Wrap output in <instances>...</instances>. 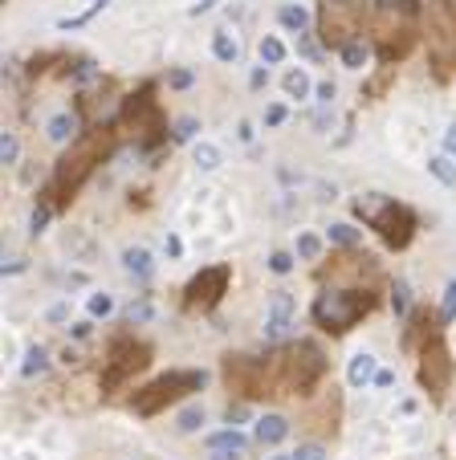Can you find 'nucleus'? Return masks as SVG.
<instances>
[{
  "instance_id": "38",
  "label": "nucleus",
  "mask_w": 456,
  "mask_h": 460,
  "mask_svg": "<svg viewBox=\"0 0 456 460\" xmlns=\"http://www.w3.org/2000/svg\"><path fill=\"white\" fill-rule=\"evenodd\" d=\"M269 269H273V273H290L293 257H290V253H273V257H269Z\"/></svg>"
},
{
  "instance_id": "45",
  "label": "nucleus",
  "mask_w": 456,
  "mask_h": 460,
  "mask_svg": "<svg viewBox=\"0 0 456 460\" xmlns=\"http://www.w3.org/2000/svg\"><path fill=\"white\" fill-rule=\"evenodd\" d=\"M192 131H195V122H192V118H183L179 131H176V139H192Z\"/></svg>"
},
{
  "instance_id": "23",
  "label": "nucleus",
  "mask_w": 456,
  "mask_h": 460,
  "mask_svg": "<svg viewBox=\"0 0 456 460\" xmlns=\"http://www.w3.org/2000/svg\"><path fill=\"white\" fill-rule=\"evenodd\" d=\"M285 94H290V98H306V94H309L306 69H290V74H285Z\"/></svg>"
},
{
  "instance_id": "17",
  "label": "nucleus",
  "mask_w": 456,
  "mask_h": 460,
  "mask_svg": "<svg viewBox=\"0 0 456 460\" xmlns=\"http://www.w3.org/2000/svg\"><path fill=\"white\" fill-rule=\"evenodd\" d=\"M293 326V297L285 289H277L269 301V322H265V338H285V330Z\"/></svg>"
},
{
  "instance_id": "19",
  "label": "nucleus",
  "mask_w": 456,
  "mask_h": 460,
  "mask_svg": "<svg viewBox=\"0 0 456 460\" xmlns=\"http://www.w3.org/2000/svg\"><path fill=\"white\" fill-rule=\"evenodd\" d=\"M375 355H367V350H358L355 359H350V367H346V379H350V387H367L375 379Z\"/></svg>"
},
{
  "instance_id": "4",
  "label": "nucleus",
  "mask_w": 456,
  "mask_h": 460,
  "mask_svg": "<svg viewBox=\"0 0 456 460\" xmlns=\"http://www.w3.org/2000/svg\"><path fill=\"white\" fill-rule=\"evenodd\" d=\"M375 301H379V294H375L371 285H350V289H322V294L314 297V326L326 330V334H350V330L367 318V314L375 310Z\"/></svg>"
},
{
  "instance_id": "16",
  "label": "nucleus",
  "mask_w": 456,
  "mask_h": 460,
  "mask_svg": "<svg viewBox=\"0 0 456 460\" xmlns=\"http://www.w3.org/2000/svg\"><path fill=\"white\" fill-rule=\"evenodd\" d=\"M436 330H444V326H436V314L428 310V306H416V310L407 314V330H404V350H420Z\"/></svg>"
},
{
  "instance_id": "25",
  "label": "nucleus",
  "mask_w": 456,
  "mask_h": 460,
  "mask_svg": "<svg viewBox=\"0 0 456 460\" xmlns=\"http://www.w3.org/2000/svg\"><path fill=\"white\" fill-rule=\"evenodd\" d=\"M195 163L204 167V171H216V167H220V151L212 147V143H195Z\"/></svg>"
},
{
  "instance_id": "29",
  "label": "nucleus",
  "mask_w": 456,
  "mask_h": 460,
  "mask_svg": "<svg viewBox=\"0 0 456 460\" xmlns=\"http://www.w3.org/2000/svg\"><path fill=\"white\" fill-rule=\"evenodd\" d=\"M45 367H49V355L37 346V350H29V355H25V367H21V371H25V379H33V375H41Z\"/></svg>"
},
{
  "instance_id": "22",
  "label": "nucleus",
  "mask_w": 456,
  "mask_h": 460,
  "mask_svg": "<svg viewBox=\"0 0 456 460\" xmlns=\"http://www.w3.org/2000/svg\"><path fill=\"white\" fill-rule=\"evenodd\" d=\"M277 21H281L285 29H293V33H302V29L309 25V13L302 8V4H281V8H277Z\"/></svg>"
},
{
  "instance_id": "31",
  "label": "nucleus",
  "mask_w": 456,
  "mask_h": 460,
  "mask_svg": "<svg viewBox=\"0 0 456 460\" xmlns=\"http://www.w3.org/2000/svg\"><path fill=\"white\" fill-rule=\"evenodd\" d=\"M342 62H346L350 69H363L367 66V45H363V41H350V45L342 50Z\"/></svg>"
},
{
  "instance_id": "8",
  "label": "nucleus",
  "mask_w": 456,
  "mask_h": 460,
  "mask_svg": "<svg viewBox=\"0 0 456 460\" xmlns=\"http://www.w3.org/2000/svg\"><path fill=\"white\" fill-rule=\"evenodd\" d=\"M200 387H204V371H167V375H159L155 383H147V387H139L130 395V408H135V415L151 420V415L167 411L171 403L188 399Z\"/></svg>"
},
{
  "instance_id": "26",
  "label": "nucleus",
  "mask_w": 456,
  "mask_h": 460,
  "mask_svg": "<svg viewBox=\"0 0 456 460\" xmlns=\"http://www.w3.org/2000/svg\"><path fill=\"white\" fill-rule=\"evenodd\" d=\"M330 241L342 248H355L358 245V229L355 224H330Z\"/></svg>"
},
{
  "instance_id": "1",
  "label": "nucleus",
  "mask_w": 456,
  "mask_h": 460,
  "mask_svg": "<svg viewBox=\"0 0 456 460\" xmlns=\"http://www.w3.org/2000/svg\"><path fill=\"white\" fill-rule=\"evenodd\" d=\"M114 147H118V139H114L110 127H90L81 139H74L69 151L53 163V176H49L45 192H41L45 196V208L62 212L65 204L81 192V183L98 171V163H106L114 155Z\"/></svg>"
},
{
  "instance_id": "20",
  "label": "nucleus",
  "mask_w": 456,
  "mask_h": 460,
  "mask_svg": "<svg viewBox=\"0 0 456 460\" xmlns=\"http://www.w3.org/2000/svg\"><path fill=\"white\" fill-rule=\"evenodd\" d=\"M208 448H212V452H244V448H249V440H244L236 427H228V432H212Z\"/></svg>"
},
{
  "instance_id": "42",
  "label": "nucleus",
  "mask_w": 456,
  "mask_h": 460,
  "mask_svg": "<svg viewBox=\"0 0 456 460\" xmlns=\"http://www.w3.org/2000/svg\"><path fill=\"white\" fill-rule=\"evenodd\" d=\"M171 86H176V90H188V86H192V74H188V69H171Z\"/></svg>"
},
{
  "instance_id": "32",
  "label": "nucleus",
  "mask_w": 456,
  "mask_h": 460,
  "mask_svg": "<svg viewBox=\"0 0 456 460\" xmlns=\"http://www.w3.org/2000/svg\"><path fill=\"white\" fill-rule=\"evenodd\" d=\"M281 57H285V45H281L277 37H265V41H261V62H269V66H277Z\"/></svg>"
},
{
  "instance_id": "14",
  "label": "nucleus",
  "mask_w": 456,
  "mask_h": 460,
  "mask_svg": "<svg viewBox=\"0 0 456 460\" xmlns=\"http://www.w3.org/2000/svg\"><path fill=\"white\" fill-rule=\"evenodd\" d=\"M338 411H342L338 391L326 387V391L318 395V403H309V408H306L302 424H306L309 432H318V436H334V432H338Z\"/></svg>"
},
{
  "instance_id": "21",
  "label": "nucleus",
  "mask_w": 456,
  "mask_h": 460,
  "mask_svg": "<svg viewBox=\"0 0 456 460\" xmlns=\"http://www.w3.org/2000/svg\"><path fill=\"white\" fill-rule=\"evenodd\" d=\"M122 261H127V273H135L139 281L151 277V253H147V248H127Z\"/></svg>"
},
{
  "instance_id": "48",
  "label": "nucleus",
  "mask_w": 456,
  "mask_h": 460,
  "mask_svg": "<svg viewBox=\"0 0 456 460\" xmlns=\"http://www.w3.org/2000/svg\"><path fill=\"white\" fill-rule=\"evenodd\" d=\"M444 147H448V151H452V155H456V122H452V127H448V134H444Z\"/></svg>"
},
{
  "instance_id": "43",
  "label": "nucleus",
  "mask_w": 456,
  "mask_h": 460,
  "mask_svg": "<svg viewBox=\"0 0 456 460\" xmlns=\"http://www.w3.org/2000/svg\"><path fill=\"white\" fill-rule=\"evenodd\" d=\"M297 50L306 53V57H318V45H314V41H309L306 33H297Z\"/></svg>"
},
{
  "instance_id": "37",
  "label": "nucleus",
  "mask_w": 456,
  "mask_h": 460,
  "mask_svg": "<svg viewBox=\"0 0 456 460\" xmlns=\"http://www.w3.org/2000/svg\"><path fill=\"white\" fill-rule=\"evenodd\" d=\"M16 155H21V143H16L13 134H4V139H0V159H4V163H16Z\"/></svg>"
},
{
  "instance_id": "10",
  "label": "nucleus",
  "mask_w": 456,
  "mask_h": 460,
  "mask_svg": "<svg viewBox=\"0 0 456 460\" xmlns=\"http://www.w3.org/2000/svg\"><path fill=\"white\" fill-rule=\"evenodd\" d=\"M416 375H420V387L432 395V403H444V395L452 387V375H456V362H452V350L444 343V330H436L428 343L416 350Z\"/></svg>"
},
{
  "instance_id": "28",
  "label": "nucleus",
  "mask_w": 456,
  "mask_h": 460,
  "mask_svg": "<svg viewBox=\"0 0 456 460\" xmlns=\"http://www.w3.org/2000/svg\"><path fill=\"white\" fill-rule=\"evenodd\" d=\"M81 118H69V115H57L53 118V122H49V139H57V143H65V139H69V131H74V127H78Z\"/></svg>"
},
{
  "instance_id": "50",
  "label": "nucleus",
  "mask_w": 456,
  "mask_h": 460,
  "mask_svg": "<svg viewBox=\"0 0 456 460\" xmlns=\"http://www.w3.org/2000/svg\"><path fill=\"white\" fill-rule=\"evenodd\" d=\"M273 460H290V456H273Z\"/></svg>"
},
{
  "instance_id": "13",
  "label": "nucleus",
  "mask_w": 456,
  "mask_h": 460,
  "mask_svg": "<svg viewBox=\"0 0 456 460\" xmlns=\"http://www.w3.org/2000/svg\"><path fill=\"white\" fill-rule=\"evenodd\" d=\"M228 281H232V269H228V265L200 269V273L183 285V310H188V314L216 310V306H220V297L228 294Z\"/></svg>"
},
{
  "instance_id": "6",
  "label": "nucleus",
  "mask_w": 456,
  "mask_h": 460,
  "mask_svg": "<svg viewBox=\"0 0 456 460\" xmlns=\"http://www.w3.org/2000/svg\"><path fill=\"white\" fill-rule=\"evenodd\" d=\"M355 212L363 216V224L367 229L379 232V241L387 248H407L411 245V236H416V212L407 208V204H395V200L379 196V192H371V196H358L355 200Z\"/></svg>"
},
{
  "instance_id": "35",
  "label": "nucleus",
  "mask_w": 456,
  "mask_h": 460,
  "mask_svg": "<svg viewBox=\"0 0 456 460\" xmlns=\"http://www.w3.org/2000/svg\"><path fill=\"white\" fill-rule=\"evenodd\" d=\"M456 318V281L444 289V306H440V322H452Z\"/></svg>"
},
{
  "instance_id": "46",
  "label": "nucleus",
  "mask_w": 456,
  "mask_h": 460,
  "mask_svg": "<svg viewBox=\"0 0 456 460\" xmlns=\"http://www.w3.org/2000/svg\"><path fill=\"white\" fill-rule=\"evenodd\" d=\"M265 82H269V74H265V69H253V78H249V86H253V90H261Z\"/></svg>"
},
{
  "instance_id": "49",
  "label": "nucleus",
  "mask_w": 456,
  "mask_h": 460,
  "mask_svg": "<svg viewBox=\"0 0 456 460\" xmlns=\"http://www.w3.org/2000/svg\"><path fill=\"white\" fill-rule=\"evenodd\" d=\"M212 460H241V452H216Z\"/></svg>"
},
{
  "instance_id": "5",
  "label": "nucleus",
  "mask_w": 456,
  "mask_h": 460,
  "mask_svg": "<svg viewBox=\"0 0 456 460\" xmlns=\"http://www.w3.org/2000/svg\"><path fill=\"white\" fill-rule=\"evenodd\" d=\"M118 127L139 143V147L151 155V151H159L167 143V118H163V106L155 98V86L147 82L139 86L127 102H122V110H118Z\"/></svg>"
},
{
  "instance_id": "12",
  "label": "nucleus",
  "mask_w": 456,
  "mask_h": 460,
  "mask_svg": "<svg viewBox=\"0 0 456 460\" xmlns=\"http://www.w3.org/2000/svg\"><path fill=\"white\" fill-rule=\"evenodd\" d=\"M224 387L241 399H273V379H269V359L253 355H224Z\"/></svg>"
},
{
  "instance_id": "30",
  "label": "nucleus",
  "mask_w": 456,
  "mask_h": 460,
  "mask_svg": "<svg viewBox=\"0 0 456 460\" xmlns=\"http://www.w3.org/2000/svg\"><path fill=\"white\" fill-rule=\"evenodd\" d=\"M428 171L436 176L440 183H456V167L444 159V155H436V159H428Z\"/></svg>"
},
{
  "instance_id": "15",
  "label": "nucleus",
  "mask_w": 456,
  "mask_h": 460,
  "mask_svg": "<svg viewBox=\"0 0 456 460\" xmlns=\"http://www.w3.org/2000/svg\"><path fill=\"white\" fill-rule=\"evenodd\" d=\"M114 82H102L94 86V90H81L78 102H74V110H78V118L86 122V127H102V118L110 115V106H114Z\"/></svg>"
},
{
  "instance_id": "33",
  "label": "nucleus",
  "mask_w": 456,
  "mask_h": 460,
  "mask_svg": "<svg viewBox=\"0 0 456 460\" xmlns=\"http://www.w3.org/2000/svg\"><path fill=\"white\" fill-rule=\"evenodd\" d=\"M290 460H326V448H322V444H318V440H309V444H297Z\"/></svg>"
},
{
  "instance_id": "7",
  "label": "nucleus",
  "mask_w": 456,
  "mask_h": 460,
  "mask_svg": "<svg viewBox=\"0 0 456 460\" xmlns=\"http://www.w3.org/2000/svg\"><path fill=\"white\" fill-rule=\"evenodd\" d=\"M423 41L432 57V74L440 82L456 78V0H428Z\"/></svg>"
},
{
  "instance_id": "2",
  "label": "nucleus",
  "mask_w": 456,
  "mask_h": 460,
  "mask_svg": "<svg viewBox=\"0 0 456 460\" xmlns=\"http://www.w3.org/2000/svg\"><path fill=\"white\" fill-rule=\"evenodd\" d=\"M371 37L383 66L404 62L423 37V4L420 0H371Z\"/></svg>"
},
{
  "instance_id": "34",
  "label": "nucleus",
  "mask_w": 456,
  "mask_h": 460,
  "mask_svg": "<svg viewBox=\"0 0 456 460\" xmlns=\"http://www.w3.org/2000/svg\"><path fill=\"white\" fill-rule=\"evenodd\" d=\"M204 424V408H188V411H179V432H195V427Z\"/></svg>"
},
{
  "instance_id": "24",
  "label": "nucleus",
  "mask_w": 456,
  "mask_h": 460,
  "mask_svg": "<svg viewBox=\"0 0 456 460\" xmlns=\"http://www.w3.org/2000/svg\"><path fill=\"white\" fill-rule=\"evenodd\" d=\"M212 53H216V57H220V62H236V41H232V37L228 33H216L212 37Z\"/></svg>"
},
{
  "instance_id": "3",
  "label": "nucleus",
  "mask_w": 456,
  "mask_h": 460,
  "mask_svg": "<svg viewBox=\"0 0 456 460\" xmlns=\"http://www.w3.org/2000/svg\"><path fill=\"white\" fill-rule=\"evenodd\" d=\"M326 355L318 343H290L269 355V379L273 395H306L326 379Z\"/></svg>"
},
{
  "instance_id": "27",
  "label": "nucleus",
  "mask_w": 456,
  "mask_h": 460,
  "mask_svg": "<svg viewBox=\"0 0 456 460\" xmlns=\"http://www.w3.org/2000/svg\"><path fill=\"white\" fill-rule=\"evenodd\" d=\"M297 257H306V261H318V257H322V241H318L314 232H302V236H297Z\"/></svg>"
},
{
  "instance_id": "11",
  "label": "nucleus",
  "mask_w": 456,
  "mask_h": 460,
  "mask_svg": "<svg viewBox=\"0 0 456 460\" xmlns=\"http://www.w3.org/2000/svg\"><path fill=\"white\" fill-rule=\"evenodd\" d=\"M358 21H363V0H322L318 4V37H322V45L342 53L350 41H358Z\"/></svg>"
},
{
  "instance_id": "18",
  "label": "nucleus",
  "mask_w": 456,
  "mask_h": 460,
  "mask_svg": "<svg viewBox=\"0 0 456 460\" xmlns=\"http://www.w3.org/2000/svg\"><path fill=\"white\" fill-rule=\"evenodd\" d=\"M253 440L265 444V448H273V444L290 440V420H285V415H261L257 427H253Z\"/></svg>"
},
{
  "instance_id": "9",
  "label": "nucleus",
  "mask_w": 456,
  "mask_h": 460,
  "mask_svg": "<svg viewBox=\"0 0 456 460\" xmlns=\"http://www.w3.org/2000/svg\"><path fill=\"white\" fill-rule=\"evenodd\" d=\"M147 367H151V346L122 334V338H114L106 346V359H102V371H98V387H102V395L122 391L135 375H143Z\"/></svg>"
},
{
  "instance_id": "44",
  "label": "nucleus",
  "mask_w": 456,
  "mask_h": 460,
  "mask_svg": "<svg viewBox=\"0 0 456 460\" xmlns=\"http://www.w3.org/2000/svg\"><path fill=\"white\" fill-rule=\"evenodd\" d=\"M318 102H322V106H330V102H334V82H322V86H318Z\"/></svg>"
},
{
  "instance_id": "40",
  "label": "nucleus",
  "mask_w": 456,
  "mask_h": 460,
  "mask_svg": "<svg viewBox=\"0 0 456 460\" xmlns=\"http://www.w3.org/2000/svg\"><path fill=\"white\" fill-rule=\"evenodd\" d=\"M285 122V106H269L265 110V127H281Z\"/></svg>"
},
{
  "instance_id": "41",
  "label": "nucleus",
  "mask_w": 456,
  "mask_h": 460,
  "mask_svg": "<svg viewBox=\"0 0 456 460\" xmlns=\"http://www.w3.org/2000/svg\"><path fill=\"white\" fill-rule=\"evenodd\" d=\"M127 318H130V322H147V318H151V306L139 301V306H130V310H127Z\"/></svg>"
},
{
  "instance_id": "39",
  "label": "nucleus",
  "mask_w": 456,
  "mask_h": 460,
  "mask_svg": "<svg viewBox=\"0 0 456 460\" xmlns=\"http://www.w3.org/2000/svg\"><path fill=\"white\" fill-rule=\"evenodd\" d=\"M391 306H395V314L407 310V285L404 281H395V294H391Z\"/></svg>"
},
{
  "instance_id": "36",
  "label": "nucleus",
  "mask_w": 456,
  "mask_h": 460,
  "mask_svg": "<svg viewBox=\"0 0 456 460\" xmlns=\"http://www.w3.org/2000/svg\"><path fill=\"white\" fill-rule=\"evenodd\" d=\"M110 310H114L110 294H94V297H90V314H94V318H106Z\"/></svg>"
},
{
  "instance_id": "47",
  "label": "nucleus",
  "mask_w": 456,
  "mask_h": 460,
  "mask_svg": "<svg viewBox=\"0 0 456 460\" xmlns=\"http://www.w3.org/2000/svg\"><path fill=\"white\" fill-rule=\"evenodd\" d=\"M391 383H395L391 371H375V387H391Z\"/></svg>"
}]
</instances>
